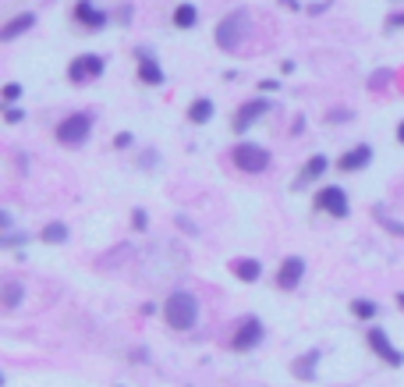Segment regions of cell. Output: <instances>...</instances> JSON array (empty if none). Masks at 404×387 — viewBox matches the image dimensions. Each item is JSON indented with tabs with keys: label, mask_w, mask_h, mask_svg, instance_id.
I'll return each instance as SVG.
<instances>
[{
	"label": "cell",
	"mask_w": 404,
	"mask_h": 387,
	"mask_svg": "<svg viewBox=\"0 0 404 387\" xmlns=\"http://www.w3.org/2000/svg\"><path fill=\"white\" fill-rule=\"evenodd\" d=\"M163 316H167V323H170L174 331H188L191 323H195V316H199V302H195V295H188V292L167 295V302H163Z\"/></svg>",
	"instance_id": "1"
},
{
	"label": "cell",
	"mask_w": 404,
	"mask_h": 387,
	"mask_svg": "<svg viewBox=\"0 0 404 387\" xmlns=\"http://www.w3.org/2000/svg\"><path fill=\"white\" fill-rule=\"evenodd\" d=\"M248 29H252L248 11H230L227 18H220V25H217V47L220 50H238V43L248 36Z\"/></svg>",
	"instance_id": "2"
},
{
	"label": "cell",
	"mask_w": 404,
	"mask_h": 387,
	"mask_svg": "<svg viewBox=\"0 0 404 387\" xmlns=\"http://www.w3.org/2000/svg\"><path fill=\"white\" fill-rule=\"evenodd\" d=\"M230 160H234L241 171L259 174V171L270 167V150H266V146H255V142H238V146L230 150Z\"/></svg>",
	"instance_id": "3"
},
{
	"label": "cell",
	"mask_w": 404,
	"mask_h": 387,
	"mask_svg": "<svg viewBox=\"0 0 404 387\" xmlns=\"http://www.w3.org/2000/svg\"><path fill=\"white\" fill-rule=\"evenodd\" d=\"M93 132V117L89 114H71L64 117L57 125V142H64V146H78V142H85Z\"/></svg>",
	"instance_id": "4"
},
{
	"label": "cell",
	"mask_w": 404,
	"mask_h": 387,
	"mask_svg": "<svg viewBox=\"0 0 404 387\" xmlns=\"http://www.w3.org/2000/svg\"><path fill=\"white\" fill-rule=\"evenodd\" d=\"M99 75H103V57L99 54H82V57L71 60V68H68V78L75 86L93 82V78H99Z\"/></svg>",
	"instance_id": "5"
},
{
	"label": "cell",
	"mask_w": 404,
	"mask_h": 387,
	"mask_svg": "<svg viewBox=\"0 0 404 387\" xmlns=\"http://www.w3.org/2000/svg\"><path fill=\"white\" fill-rule=\"evenodd\" d=\"M259 341H263V323L255 320V316H245L241 327L234 331V338H230V349H234V352H248V349H255Z\"/></svg>",
	"instance_id": "6"
},
{
	"label": "cell",
	"mask_w": 404,
	"mask_h": 387,
	"mask_svg": "<svg viewBox=\"0 0 404 387\" xmlns=\"http://www.w3.org/2000/svg\"><path fill=\"white\" fill-rule=\"evenodd\" d=\"M270 110V99L266 96H255V99H245V104L238 107V114H234V132H248L255 121H259L263 114Z\"/></svg>",
	"instance_id": "7"
},
{
	"label": "cell",
	"mask_w": 404,
	"mask_h": 387,
	"mask_svg": "<svg viewBox=\"0 0 404 387\" xmlns=\"http://www.w3.org/2000/svg\"><path fill=\"white\" fill-rule=\"evenodd\" d=\"M316 210H323V213H330V217H348V196L340 192L337 185L319 189V192H316Z\"/></svg>",
	"instance_id": "8"
},
{
	"label": "cell",
	"mask_w": 404,
	"mask_h": 387,
	"mask_svg": "<svg viewBox=\"0 0 404 387\" xmlns=\"http://www.w3.org/2000/svg\"><path fill=\"white\" fill-rule=\"evenodd\" d=\"M369 344H372V352L383 359V362H390V366H401L404 362V352H397L390 338L383 334V327H369Z\"/></svg>",
	"instance_id": "9"
},
{
	"label": "cell",
	"mask_w": 404,
	"mask_h": 387,
	"mask_svg": "<svg viewBox=\"0 0 404 387\" xmlns=\"http://www.w3.org/2000/svg\"><path fill=\"white\" fill-rule=\"evenodd\" d=\"M302 274H305V259H302V256H287V259L281 263V270H276V284H281L284 292H291V288H298Z\"/></svg>",
	"instance_id": "10"
},
{
	"label": "cell",
	"mask_w": 404,
	"mask_h": 387,
	"mask_svg": "<svg viewBox=\"0 0 404 387\" xmlns=\"http://www.w3.org/2000/svg\"><path fill=\"white\" fill-rule=\"evenodd\" d=\"M75 22L89 25V29H103L106 22H110V14L99 11V8H93L89 0H78V4H75Z\"/></svg>",
	"instance_id": "11"
},
{
	"label": "cell",
	"mask_w": 404,
	"mask_h": 387,
	"mask_svg": "<svg viewBox=\"0 0 404 387\" xmlns=\"http://www.w3.org/2000/svg\"><path fill=\"white\" fill-rule=\"evenodd\" d=\"M139 78H142L145 86H163V78H167V75H163V68H160L156 60L145 54V50H139Z\"/></svg>",
	"instance_id": "12"
},
{
	"label": "cell",
	"mask_w": 404,
	"mask_h": 387,
	"mask_svg": "<svg viewBox=\"0 0 404 387\" xmlns=\"http://www.w3.org/2000/svg\"><path fill=\"white\" fill-rule=\"evenodd\" d=\"M32 25H36V14H32V11H25V14L11 18V22H4V29H0V39H4V43H11V39H18L21 32H29Z\"/></svg>",
	"instance_id": "13"
},
{
	"label": "cell",
	"mask_w": 404,
	"mask_h": 387,
	"mask_svg": "<svg viewBox=\"0 0 404 387\" xmlns=\"http://www.w3.org/2000/svg\"><path fill=\"white\" fill-rule=\"evenodd\" d=\"M372 160V146H355L340 156V171H361Z\"/></svg>",
	"instance_id": "14"
},
{
	"label": "cell",
	"mask_w": 404,
	"mask_h": 387,
	"mask_svg": "<svg viewBox=\"0 0 404 387\" xmlns=\"http://www.w3.org/2000/svg\"><path fill=\"white\" fill-rule=\"evenodd\" d=\"M230 274L238 277V281H259L263 277V267H259V259H234L230 263Z\"/></svg>",
	"instance_id": "15"
},
{
	"label": "cell",
	"mask_w": 404,
	"mask_h": 387,
	"mask_svg": "<svg viewBox=\"0 0 404 387\" xmlns=\"http://www.w3.org/2000/svg\"><path fill=\"white\" fill-rule=\"evenodd\" d=\"M323 171H326V156L323 153H316L309 164L302 167V174H298V189L302 185H309V181H316V178H323Z\"/></svg>",
	"instance_id": "16"
},
{
	"label": "cell",
	"mask_w": 404,
	"mask_h": 387,
	"mask_svg": "<svg viewBox=\"0 0 404 387\" xmlns=\"http://www.w3.org/2000/svg\"><path fill=\"white\" fill-rule=\"evenodd\" d=\"M316 362H319V352H305L302 359H294V377L298 380H312V373H316Z\"/></svg>",
	"instance_id": "17"
},
{
	"label": "cell",
	"mask_w": 404,
	"mask_h": 387,
	"mask_svg": "<svg viewBox=\"0 0 404 387\" xmlns=\"http://www.w3.org/2000/svg\"><path fill=\"white\" fill-rule=\"evenodd\" d=\"M209 117H213V104H209L206 96H199L195 104L188 107V121H191V125H206Z\"/></svg>",
	"instance_id": "18"
},
{
	"label": "cell",
	"mask_w": 404,
	"mask_h": 387,
	"mask_svg": "<svg viewBox=\"0 0 404 387\" xmlns=\"http://www.w3.org/2000/svg\"><path fill=\"white\" fill-rule=\"evenodd\" d=\"M199 22V8H191V4H178L174 8V25L178 29H191Z\"/></svg>",
	"instance_id": "19"
},
{
	"label": "cell",
	"mask_w": 404,
	"mask_h": 387,
	"mask_svg": "<svg viewBox=\"0 0 404 387\" xmlns=\"http://www.w3.org/2000/svg\"><path fill=\"white\" fill-rule=\"evenodd\" d=\"M4 309H14V305L21 302V295H25V288H21V281H4Z\"/></svg>",
	"instance_id": "20"
},
{
	"label": "cell",
	"mask_w": 404,
	"mask_h": 387,
	"mask_svg": "<svg viewBox=\"0 0 404 387\" xmlns=\"http://www.w3.org/2000/svg\"><path fill=\"white\" fill-rule=\"evenodd\" d=\"M43 242L60 246V242H68V228H64V224H47V228H43Z\"/></svg>",
	"instance_id": "21"
},
{
	"label": "cell",
	"mask_w": 404,
	"mask_h": 387,
	"mask_svg": "<svg viewBox=\"0 0 404 387\" xmlns=\"http://www.w3.org/2000/svg\"><path fill=\"white\" fill-rule=\"evenodd\" d=\"M351 313H355L358 320H372V316H376V302H369V298H355V302H351Z\"/></svg>",
	"instance_id": "22"
},
{
	"label": "cell",
	"mask_w": 404,
	"mask_h": 387,
	"mask_svg": "<svg viewBox=\"0 0 404 387\" xmlns=\"http://www.w3.org/2000/svg\"><path fill=\"white\" fill-rule=\"evenodd\" d=\"M376 220L383 224V228H387L390 235H401L404 238V224L401 220H394V217H387V213H383V207H376Z\"/></svg>",
	"instance_id": "23"
},
{
	"label": "cell",
	"mask_w": 404,
	"mask_h": 387,
	"mask_svg": "<svg viewBox=\"0 0 404 387\" xmlns=\"http://www.w3.org/2000/svg\"><path fill=\"white\" fill-rule=\"evenodd\" d=\"M0 99H4L8 107H14L18 99H21V86H18V82H8L4 89H0Z\"/></svg>",
	"instance_id": "24"
},
{
	"label": "cell",
	"mask_w": 404,
	"mask_h": 387,
	"mask_svg": "<svg viewBox=\"0 0 404 387\" xmlns=\"http://www.w3.org/2000/svg\"><path fill=\"white\" fill-rule=\"evenodd\" d=\"M390 78H394V68H379V71L369 78V89H372V93H376V89H383V86L390 82Z\"/></svg>",
	"instance_id": "25"
},
{
	"label": "cell",
	"mask_w": 404,
	"mask_h": 387,
	"mask_svg": "<svg viewBox=\"0 0 404 387\" xmlns=\"http://www.w3.org/2000/svg\"><path fill=\"white\" fill-rule=\"evenodd\" d=\"M326 121H330V125H337V121H351V110H330Z\"/></svg>",
	"instance_id": "26"
},
{
	"label": "cell",
	"mask_w": 404,
	"mask_h": 387,
	"mask_svg": "<svg viewBox=\"0 0 404 387\" xmlns=\"http://www.w3.org/2000/svg\"><path fill=\"white\" fill-rule=\"evenodd\" d=\"M4 121H8V125H18V121H21V110H18V107H8Z\"/></svg>",
	"instance_id": "27"
},
{
	"label": "cell",
	"mask_w": 404,
	"mask_h": 387,
	"mask_svg": "<svg viewBox=\"0 0 404 387\" xmlns=\"http://www.w3.org/2000/svg\"><path fill=\"white\" fill-rule=\"evenodd\" d=\"M387 29H404V14H390L387 18Z\"/></svg>",
	"instance_id": "28"
},
{
	"label": "cell",
	"mask_w": 404,
	"mask_h": 387,
	"mask_svg": "<svg viewBox=\"0 0 404 387\" xmlns=\"http://www.w3.org/2000/svg\"><path fill=\"white\" fill-rule=\"evenodd\" d=\"M114 146H117V150H124V146H132V135H128V132H124V135H117V139H114Z\"/></svg>",
	"instance_id": "29"
},
{
	"label": "cell",
	"mask_w": 404,
	"mask_h": 387,
	"mask_svg": "<svg viewBox=\"0 0 404 387\" xmlns=\"http://www.w3.org/2000/svg\"><path fill=\"white\" fill-rule=\"evenodd\" d=\"M132 224H135V228H145V224H149V217H145L142 210H135V217H132Z\"/></svg>",
	"instance_id": "30"
},
{
	"label": "cell",
	"mask_w": 404,
	"mask_h": 387,
	"mask_svg": "<svg viewBox=\"0 0 404 387\" xmlns=\"http://www.w3.org/2000/svg\"><path fill=\"white\" fill-rule=\"evenodd\" d=\"M326 8H330V0H323V4H312V8H309V14H323Z\"/></svg>",
	"instance_id": "31"
},
{
	"label": "cell",
	"mask_w": 404,
	"mask_h": 387,
	"mask_svg": "<svg viewBox=\"0 0 404 387\" xmlns=\"http://www.w3.org/2000/svg\"><path fill=\"white\" fill-rule=\"evenodd\" d=\"M397 142H401V146H404V121H401V125H397Z\"/></svg>",
	"instance_id": "32"
},
{
	"label": "cell",
	"mask_w": 404,
	"mask_h": 387,
	"mask_svg": "<svg viewBox=\"0 0 404 387\" xmlns=\"http://www.w3.org/2000/svg\"><path fill=\"white\" fill-rule=\"evenodd\" d=\"M397 302H401V309H404V292H401V295H397Z\"/></svg>",
	"instance_id": "33"
}]
</instances>
